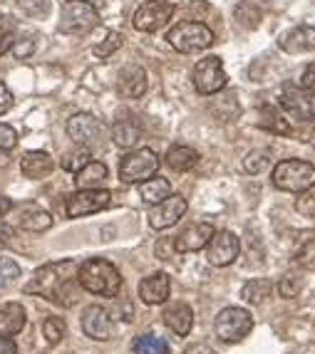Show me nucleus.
<instances>
[{
	"mask_svg": "<svg viewBox=\"0 0 315 354\" xmlns=\"http://www.w3.org/2000/svg\"><path fill=\"white\" fill-rule=\"evenodd\" d=\"M78 268L80 266L75 260L45 263V266L33 272V278L23 288L25 295H37L60 307H72L80 297Z\"/></svg>",
	"mask_w": 315,
	"mask_h": 354,
	"instance_id": "1",
	"label": "nucleus"
},
{
	"mask_svg": "<svg viewBox=\"0 0 315 354\" xmlns=\"http://www.w3.org/2000/svg\"><path fill=\"white\" fill-rule=\"evenodd\" d=\"M78 283L82 290L100 297H117L122 290V275L107 258H87L78 268Z\"/></svg>",
	"mask_w": 315,
	"mask_h": 354,
	"instance_id": "2",
	"label": "nucleus"
},
{
	"mask_svg": "<svg viewBox=\"0 0 315 354\" xmlns=\"http://www.w3.org/2000/svg\"><path fill=\"white\" fill-rule=\"evenodd\" d=\"M271 181L276 189L286 194H305L315 189V166L303 159H283L276 164Z\"/></svg>",
	"mask_w": 315,
	"mask_h": 354,
	"instance_id": "3",
	"label": "nucleus"
},
{
	"mask_svg": "<svg viewBox=\"0 0 315 354\" xmlns=\"http://www.w3.org/2000/svg\"><path fill=\"white\" fill-rule=\"evenodd\" d=\"M214 40L216 37L211 28H206L204 23H194V20H181V23L172 25V30L167 32V42L181 55L201 53V50L211 48Z\"/></svg>",
	"mask_w": 315,
	"mask_h": 354,
	"instance_id": "4",
	"label": "nucleus"
},
{
	"mask_svg": "<svg viewBox=\"0 0 315 354\" xmlns=\"http://www.w3.org/2000/svg\"><path fill=\"white\" fill-rule=\"evenodd\" d=\"M100 25V10L84 0H67L60 12L57 30L62 35H87Z\"/></svg>",
	"mask_w": 315,
	"mask_h": 354,
	"instance_id": "5",
	"label": "nucleus"
},
{
	"mask_svg": "<svg viewBox=\"0 0 315 354\" xmlns=\"http://www.w3.org/2000/svg\"><path fill=\"white\" fill-rule=\"evenodd\" d=\"M251 330H253V317L244 307H224L214 319V335L226 344L246 339Z\"/></svg>",
	"mask_w": 315,
	"mask_h": 354,
	"instance_id": "6",
	"label": "nucleus"
},
{
	"mask_svg": "<svg viewBox=\"0 0 315 354\" xmlns=\"http://www.w3.org/2000/svg\"><path fill=\"white\" fill-rule=\"evenodd\" d=\"M159 156L154 149H134L119 161V178L125 183H144L147 178L156 176L159 171Z\"/></svg>",
	"mask_w": 315,
	"mask_h": 354,
	"instance_id": "7",
	"label": "nucleus"
},
{
	"mask_svg": "<svg viewBox=\"0 0 315 354\" xmlns=\"http://www.w3.org/2000/svg\"><path fill=\"white\" fill-rule=\"evenodd\" d=\"M191 80H194V87H197L199 95L211 97L216 92L226 87V72H224V62L221 57H204L194 65L191 72Z\"/></svg>",
	"mask_w": 315,
	"mask_h": 354,
	"instance_id": "8",
	"label": "nucleus"
},
{
	"mask_svg": "<svg viewBox=\"0 0 315 354\" xmlns=\"http://www.w3.org/2000/svg\"><path fill=\"white\" fill-rule=\"evenodd\" d=\"M109 203H112V194L107 189H82L67 196L65 213L70 218H82V216L105 211Z\"/></svg>",
	"mask_w": 315,
	"mask_h": 354,
	"instance_id": "9",
	"label": "nucleus"
},
{
	"mask_svg": "<svg viewBox=\"0 0 315 354\" xmlns=\"http://www.w3.org/2000/svg\"><path fill=\"white\" fill-rule=\"evenodd\" d=\"M278 100L288 117L300 119V122L315 119V92L310 89H303L300 84H283Z\"/></svg>",
	"mask_w": 315,
	"mask_h": 354,
	"instance_id": "10",
	"label": "nucleus"
},
{
	"mask_svg": "<svg viewBox=\"0 0 315 354\" xmlns=\"http://www.w3.org/2000/svg\"><path fill=\"white\" fill-rule=\"evenodd\" d=\"M174 15V6L167 0H144L142 6L137 8L132 25L139 30V32H156L159 28L172 20Z\"/></svg>",
	"mask_w": 315,
	"mask_h": 354,
	"instance_id": "11",
	"label": "nucleus"
},
{
	"mask_svg": "<svg viewBox=\"0 0 315 354\" xmlns=\"http://www.w3.org/2000/svg\"><path fill=\"white\" fill-rule=\"evenodd\" d=\"M67 136H70L78 147L92 149L102 136H105V124H102L95 114H87V112L72 114V117L67 119Z\"/></svg>",
	"mask_w": 315,
	"mask_h": 354,
	"instance_id": "12",
	"label": "nucleus"
},
{
	"mask_svg": "<svg viewBox=\"0 0 315 354\" xmlns=\"http://www.w3.org/2000/svg\"><path fill=\"white\" fill-rule=\"evenodd\" d=\"M80 325H82V332L95 339V342H107L114 337V319L112 313L107 307L102 305H89L82 310V317H80Z\"/></svg>",
	"mask_w": 315,
	"mask_h": 354,
	"instance_id": "13",
	"label": "nucleus"
},
{
	"mask_svg": "<svg viewBox=\"0 0 315 354\" xmlns=\"http://www.w3.org/2000/svg\"><path fill=\"white\" fill-rule=\"evenodd\" d=\"M238 253H241V241H238V236L231 233V230H219V233H214L211 243L206 245V260H208V266H214V268L231 266L233 260L238 258Z\"/></svg>",
	"mask_w": 315,
	"mask_h": 354,
	"instance_id": "14",
	"label": "nucleus"
},
{
	"mask_svg": "<svg viewBox=\"0 0 315 354\" xmlns=\"http://www.w3.org/2000/svg\"><path fill=\"white\" fill-rule=\"evenodd\" d=\"M186 208H189V203H186L184 196L172 194L169 198H164V201L152 208V213H149V225L154 230L169 228V225H174L179 218H184Z\"/></svg>",
	"mask_w": 315,
	"mask_h": 354,
	"instance_id": "15",
	"label": "nucleus"
},
{
	"mask_svg": "<svg viewBox=\"0 0 315 354\" xmlns=\"http://www.w3.org/2000/svg\"><path fill=\"white\" fill-rule=\"evenodd\" d=\"M214 225L211 223H191L189 228H184L174 238V248L177 253H199L201 248H206L211 238H214Z\"/></svg>",
	"mask_w": 315,
	"mask_h": 354,
	"instance_id": "16",
	"label": "nucleus"
},
{
	"mask_svg": "<svg viewBox=\"0 0 315 354\" xmlns=\"http://www.w3.org/2000/svg\"><path fill=\"white\" fill-rule=\"evenodd\" d=\"M172 292V278L164 270H156L139 283V297L144 305H164Z\"/></svg>",
	"mask_w": 315,
	"mask_h": 354,
	"instance_id": "17",
	"label": "nucleus"
},
{
	"mask_svg": "<svg viewBox=\"0 0 315 354\" xmlns=\"http://www.w3.org/2000/svg\"><path fill=\"white\" fill-rule=\"evenodd\" d=\"M147 72L139 65H127L122 67L117 77V92L122 100H139V97L147 92Z\"/></svg>",
	"mask_w": 315,
	"mask_h": 354,
	"instance_id": "18",
	"label": "nucleus"
},
{
	"mask_svg": "<svg viewBox=\"0 0 315 354\" xmlns=\"http://www.w3.org/2000/svg\"><path fill=\"white\" fill-rule=\"evenodd\" d=\"M278 45H280V50L288 55L315 53V28H310V25H298V28L288 30L286 35H280Z\"/></svg>",
	"mask_w": 315,
	"mask_h": 354,
	"instance_id": "19",
	"label": "nucleus"
},
{
	"mask_svg": "<svg viewBox=\"0 0 315 354\" xmlns=\"http://www.w3.org/2000/svg\"><path fill=\"white\" fill-rule=\"evenodd\" d=\"M164 325L179 337H186L194 327V310H191L186 302H174L164 310Z\"/></svg>",
	"mask_w": 315,
	"mask_h": 354,
	"instance_id": "20",
	"label": "nucleus"
},
{
	"mask_svg": "<svg viewBox=\"0 0 315 354\" xmlns=\"http://www.w3.org/2000/svg\"><path fill=\"white\" fill-rule=\"evenodd\" d=\"M55 169V161L48 151H25L23 159H20V171H23L25 178H45L50 176Z\"/></svg>",
	"mask_w": 315,
	"mask_h": 354,
	"instance_id": "21",
	"label": "nucleus"
},
{
	"mask_svg": "<svg viewBox=\"0 0 315 354\" xmlns=\"http://www.w3.org/2000/svg\"><path fill=\"white\" fill-rule=\"evenodd\" d=\"M25 322H28V313L20 302H6L0 305V335L3 337H12L23 332Z\"/></svg>",
	"mask_w": 315,
	"mask_h": 354,
	"instance_id": "22",
	"label": "nucleus"
},
{
	"mask_svg": "<svg viewBox=\"0 0 315 354\" xmlns=\"http://www.w3.org/2000/svg\"><path fill=\"white\" fill-rule=\"evenodd\" d=\"M164 164H167L172 171L186 174L199 164V151L186 147V144H174V147H169L167 156H164Z\"/></svg>",
	"mask_w": 315,
	"mask_h": 354,
	"instance_id": "23",
	"label": "nucleus"
},
{
	"mask_svg": "<svg viewBox=\"0 0 315 354\" xmlns=\"http://www.w3.org/2000/svg\"><path fill=\"white\" fill-rule=\"evenodd\" d=\"M142 136V129H139V122L134 117H119L112 124V139L119 149H132L139 142Z\"/></svg>",
	"mask_w": 315,
	"mask_h": 354,
	"instance_id": "24",
	"label": "nucleus"
},
{
	"mask_svg": "<svg viewBox=\"0 0 315 354\" xmlns=\"http://www.w3.org/2000/svg\"><path fill=\"white\" fill-rule=\"evenodd\" d=\"M139 196H142L144 203L156 206V203H161L164 198L172 196V181H169V178H161V176L147 178L144 183H139Z\"/></svg>",
	"mask_w": 315,
	"mask_h": 354,
	"instance_id": "25",
	"label": "nucleus"
},
{
	"mask_svg": "<svg viewBox=\"0 0 315 354\" xmlns=\"http://www.w3.org/2000/svg\"><path fill=\"white\" fill-rule=\"evenodd\" d=\"M107 166L102 164V161H89L84 169H80L75 174V183H78V189H100L105 178H107Z\"/></svg>",
	"mask_w": 315,
	"mask_h": 354,
	"instance_id": "26",
	"label": "nucleus"
},
{
	"mask_svg": "<svg viewBox=\"0 0 315 354\" xmlns=\"http://www.w3.org/2000/svg\"><path fill=\"white\" fill-rule=\"evenodd\" d=\"M53 225V216L48 211H42L40 206H25L20 213V228L30 230V233H42Z\"/></svg>",
	"mask_w": 315,
	"mask_h": 354,
	"instance_id": "27",
	"label": "nucleus"
},
{
	"mask_svg": "<svg viewBox=\"0 0 315 354\" xmlns=\"http://www.w3.org/2000/svg\"><path fill=\"white\" fill-rule=\"evenodd\" d=\"M271 292H273V285L266 278H253L241 288V297H244L249 305H263L266 297H271Z\"/></svg>",
	"mask_w": 315,
	"mask_h": 354,
	"instance_id": "28",
	"label": "nucleus"
},
{
	"mask_svg": "<svg viewBox=\"0 0 315 354\" xmlns=\"http://www.w3.org/2000/svg\"><path fill=\"white\" fill-rule=\"evenodd\" d=\"M134 354H169V342L154 335H142L134 339Z\"/></svg>",
	"mask_w": 315,
	"mask_h": 354,
	"instance_id": "29",
	"label": "nucleus"
},
{
	"mask_svg": "<svg viewBox=\"0 0 315 354\" xmlns=\"http://www.w3.org/2000/svg\"><path fill=\"white\" fill-rule=\"evenodd\" d=\"M263 12L261 8L256 6V0H241L236 6V20L244 28H258V23H261Z\"/></svg>",
	"mask_w": 315,
	"mask_h": 354,
	"instance_id": "30",
	"label": "nucleus"
},
{
	"mask_svg": "<svg viewBox=\"0 0 315 354\" xmlns=\"http://www.w3.org/2000/svg\"><path fill=\"white\" fill-rule=\"evenodd\" d=\"M303 285H305V278L300 275V272H288V275L280 278L278 292H280V297L293 300V297H298L300 292H303Z\"/></svg>",
	"mask_w": 315,
	"mask_h": 354,
	"instance_id": "31",
	"label": "nucleus"
},
{
	"mask_svg": "<svg viewBox=\"0 0 315 354\" xmlns=\"http://www.w3.org/2000/svg\"><path fill=\"white\" fill-rule=\"evenodd\" d=\"M268 164H271V151H268V149H256V151H249V153H246V159H244V169H246V174H251V176L261 174Z\"/></svg>",
	"mask_w": 315,
	"mask_h": 354,
	"instance_id": "32",
	"label": "nucleus"
},
{
	"mask_svg": "<svg viewBox=\"0 0 315 354\" xmlns=\"http://www.w3.org/2000/svg\"><path fill=\"white\" fill-rule=\"evenodd\" d=\"M42 335L48 339L50 344H60L62 342V337L67 335V325L62 317H48L42 322Z\"/></svg>",
	"mask_w": 315,
	"mask_h": 354,
	"instance_id": "33",
	"label": "nucleus"
},
{
	"mask_svg": "<svg viewBox=\"0 0 315 354\" xmlns=\"http://www.w3.org/2000/svg\"><path fill=\"white\" fill-rule=\"evenodd\" d=\"M92 161V156H89V149H75V151L65 153V159H62V169L70 174H78L80 169H84V166Z\"/></svg>",
	"mask_w": 315,
	"mask_h": 354,
	"instance_id": "34",
	"label": "nucleus"
},
{
	"mask_svg": "<svg viewBox=\"0 0 315 354\" xmlns=\"http://www.w3.org/2000/svg\"><path fill=\"white\" fill-rule=\"evenodd\" d=\"M50 6H53V0H18V8L33 20L48 18Z\"/></svg>",
	"mask_w": 315,
	"mask_h": 354,
	"instance_id": "35",
	"label": "nucleus"
},
{
	"mask_svg": "<svg viewBox=\"0 0 315 354\" xmlns=\"http://www.w3.org/2000/svg\"><path fill=\"white\" fill-rule=\"evenodd\" d=\"M20 278V266L12 258H0V290L10 288Z\"/></svg>",
	"mask_w": 315,
	"mask_h": 354,
	"instance_id": "36",
	"label": "nucleus"
},
{
	"mask_svg": "<svg viewBox=\"0 0 315 354\" xmlns=\"http://www.w3.org/2000/svg\"><path fill=\"white\" fill-rule=\"evenodd\" d=\"M261 114L266 117V122H263V127H266V129H271L273 134H291V127H288V122L280 117L276 109H268V106H263Z\"/></svg>",
	"mask_w": 315,
	"mask_h": 354,
	"instance_id": "37",
	"label": "nucleus"
},
{
	"mask_svg": "<svg viewBox=\"0 0 315 354\" xmlns=\"http://www.w3.org/2000/svg\"><path fill=\"white\" fill-rule=\"evenodd\" d=\"M122 48V35L119 32H107V37L100 42V45H95L92 48V53H95V57H109V55H114L117 50Z\"/></svg>",
	"mask_w": 315,
	"mask_h": 354,
	"instance_id": "38",
	"label": "nucleus"
},
{
	"mask_svg": "<svg viewBox=\"0 0 315 354\" xmlns=\"http://www.w3.org/2000/svg\"><path fill=\"white\" fill-rule=\"evenodd\" d=\"M15 42V23L10 18H0V57L12 48Z\"/></svg>",
	"mask_w": 315,
	"mask_h": 354,
	"instance_id": "39",
	"label": "nucleus"
},
{
	"mask_svg": "<svg viewBox=\"0 0 315 354\" xmlns=\"http://www.w3.org/2000/svg\"><path fill=\"white\" fill-rule=\"evenodd\" d=\"M296 211L300 213L303 218L315 221V194H310V191L300 194V198H296Z\"/></svg>",
	"mask_w": 315,
	"mask_h": 354,
	"instance_id": "40",
	"label": "nucleus"
},
{
	"mask_svg": "<svg viewBox=\"0 0 315 354\" xmlns=\"http://www.w3.org/2000/svg\"><path fill=\"white\" fill-rule=\"evenodd\" d=\"M10 50L18 59H28L30 55L35 53V40H33V37H20V40L12 42Z\"/></svg>",
	"mask_w": 315,
	"mask_h": 354,
	"instance_id": "41",
	"label": "nucleus"
},
{
	"mask_svg": "<svg viewBox=\"0 0 315 354\" xmlns=\"http://www.w3.org/2000/svg\"><path fill=\"white\" fill-rule=\"evenodd\" d=\"M15 144H18V131L10 124H0V149L10 151V149H15Z\"/></svg>",
	"mask_w": 315,
	"mask_h": 354,
	"instance_id": "42",
	"label": "nucleus"
},
{
	"mask_svg": "<svg viewBox=\"0 0 315 354\" xmlns=\"http://www.w3.org/2000/svg\"><path fill=\"white\" fill-rule=\"evenodd\" d=\"M298 263H300L305 270H315V241H310L308 245L300 250V255H298Z\"/></svg>",
	"mask_w": 315,
	"mask_h": 354,
	"instance_id": "43",
	"label": "nucleus"
},
{
	"mask_svg": "<svg viewBox=\"0 0 315 354\" xmlns=\"http://www.w3.org/2000/svg\"><path fill=\"white\" fill-rule=\"evenodd\" d=\"M154 253H156V258H159V260H172V255L177 253V248H174V241H169V238H161V241L156 243Z\"/></svg>",
	"mask_w": 315,
	"mask_h": 354,
	"instance_id": "44",
	"label": "nucleus"
},
{
	"mask_svg": "<svg viewBox=\"0 0 315 354\" xmlns=\"http://www.w3.org/2000/svg\"><path fill=\"white\" fill-rule=\"evenodd\" d=\"M12 102H15V100H12V92L6 87V84L0 82V117H3L6 112H10Z\"/></svg>",
	"mask_w": 315,
	"mask_h": 354,
	"instance_id": "45",
	"label": "nucleus"
},
{
	"mask_svg": "<svg viewBox=\"0 0 315 354\" xmlns=\"http://www.w3.org/2000/svg\"><path fill=\"white\" fill-rule=\"evenodd\" d=\"M300 87L315 92V62L303 70V75H300Z\"/></svg>",
	"mask_w": 315,
	"mask_h": 354,
	"instance_id": "46",
	"label": "nucleus"
},
{
	"mask_svg": "<svg viewBox=\"0 0 315 354\" xmlns=\"http://www.w3.org/2000/svg\"><path fill=\"white\" fill-rule=\"evenodd\" d=\"M12 238H15V228L8 225L6 221L0 218V248H3V245H10Z\"/></svg>",
	"mask_w": 315,
	"mask_h": 354,
	"instance_id": "47",
	"label": "nucleus"
},
{
	"mask_svg": "<svg viewBox=\"0 0 315 354\" xmlns=\"http://www.w3.org/2000/svg\"><path fill=\"white\" fill-rule=\"evenodd\" d=\"M0 354H18V344L12 342V337L0 335Z\"/></svg>",
	"mask_w": 315,
	"mask_h": 354,
	"instance_id": "48",
	"label": "nucleus"
},
{
	"mask_svg": "<svg viewBox=\"0 0 315 354\" xmlns=\"http://www.w3.org/2000/svg\"><path fill=\"white\" fill-rule=\"evenodd\" d=\"M10 211H12V201H10V198H6V196H0V218H3V216H8Z\"/></svg>",
	"mask_w": 315,
	"mask_h": 354,
	"instance_id": "49",
	"label": "nucleus"
},
{
	"mask_svg": "<svg viewBox=\"0 0 315 354\" xmlns=\"http://www.w3.org/2000/svg\"><path fill=\"white\" fill-rule=\"evenodd\" d=\"M186 354H219V352H214V349L206 347V344H197V347L186 349Z\"/></svg>",
	"mask_w": 315,
	"mask_h": 354,
	"instance_id": "50",
	"label": "nucleus"
},
{
	"mask_svg": "<svg viewBox=\"0 0 315 354\" xmlns=\"http://www.w3.org/2000/svg\"><path fill=\"white\" fill-rule=\"evenodd\" d=\"M8 164H10V151H6V149H0V169H6Z\"/></svg>",
	"mask_w": 315,
	"mask_h": 354,
	"instance_id": "51",
	"label": "nucleus"
},
{
	"mask_svg": "<svg viewBox=\"0 0 315 354\" xmlns=\"http://www.w3.org/2000/svg\"><path fill=\"white\" fill-rule=\"evenodd\" d=\"M84 3H92V6H102V3H105V0H84Z\"/></svg>",
	"mask_w": 315,
	"mask_h": 354,
	"instance_id": "52",
	"label": "nucleus"
}]
</instances>
